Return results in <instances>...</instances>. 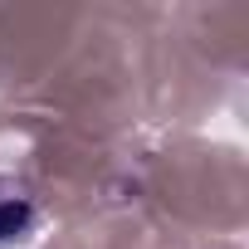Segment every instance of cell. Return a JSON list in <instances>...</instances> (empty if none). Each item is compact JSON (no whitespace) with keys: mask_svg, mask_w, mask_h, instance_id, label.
<instances>
[{"mask_svg":"<svg viewBox=\"0 0 249 249\" xmlns=\"http://www.w3.org/2000/svg\"><path fill=\"white\" fill-rule=\"evenodd\" d=\"M44 225V205L35 196L30 181L20 176H0V249H20L39 234Z\"/></svg>","mask_w":249,"mask_h":249,"instance_id":"cell-1","label":"cell"}]
</instances>
